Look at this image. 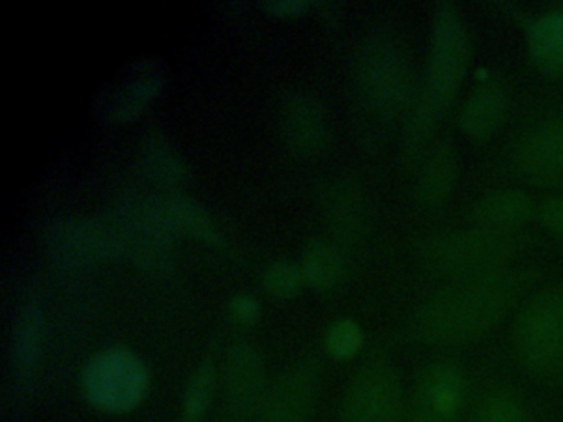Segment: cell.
<instances>
[{
    "mask_svg": "<svg viewBox=\"0 0 563 422\" xmlns=\"http://www.w3.org/2000/svg\"><path fill=\"white\" fill-rule=\"evenodd\" d=\"M533 269H504L454 279L411 313V342L430 348H461L489 335L532 286Z\"/></svg>",
    "mask_w": 563,
    "mask_h": 422,
    "instance_id": "cell-1",
    "label": "cell"
},
{
    "mask_svg": "<svg viewBox=\"0 0 563 422\" xmlns=\"http://www.w3.org/2000/svg\"><path fill=\"white\" fill-rule=\"evenodd\" d=\"M471 40L456 3L441 2L434 10L430 52L420 92L408 112L405 144L420 152L456 99L470 69Z\"/></svg>",
    "mask_w": 563,
    "mask_h": 422,
    "instance_id": "cell-2",
    "label": "cell"
},
{
    "mask_svg": "<svg viewBox=\"0 0 563 422\" xmlns=\"http://www.w3.org/2000/svg\"><path fill=\"white\" fill-rule=\"evenodd\" d=\"M510 348L527 376L552 385L563 378V284L543 287L517 310Z\"/></svg>",
    "mask_w": 563,
    "mask_h": 422,
    "instance_id": "cell-3",
    "label": "cell"
},
{
    "mask_svg": "<svg viewBox=\"0 0 563 422\" xmlns=\"http://www.w3.org/2000/svg\"><path fill=\"white\" fill-rule=\"evenodd\" d=\"M519 244L516 231L474 226L428 237L418 247V257L431 273L464 279L509 266Z\"/></svg>",
    "mask_w": 563,
    "mask_h": 422,
    "instance_id": "cell-4",
    "label": "cell"
},
{
    "mask_svg": "<svg viewBox=\"0 0 563 422\" xmlns=\"http://www.w3.org/2000/svg\"><path fill=\"white\" fill-rule=\"evenodd\" d=\"M355 81L365 108L382 121H394L413 106L411 63L390 35H374L362 45Z\"/></svg>",
    "mask_w": 563,
    "mask_h": 422,
    "instance_id": "cell-5",
    "label": "cell"
},
{
    "mask_svg": "<svg viewBox=\"0 0 563 422\" xmlns=\"http://www.w3.org/2000/svg\"><path fill=\"white\" fill-rule=\"evenodd\" d=\"M146 363L126 348L95 353L81 369V388L91 406L108 414L133 411L150 392Z\"/></svg>",
    "mask_w": 563,
    "mask_h": 422,
    "instance_id": "cell-6",
    "label": "cell"
},
{
    "mask_svg": "<svg viewBox=\"0 0 563 422\" xmlns=\"http://www.w3.org/2000/svg\"><path fill=\"white\" fill-rule=\"evenodd\" d=\"M407 389L397 366L384 356L368 359L342 395L341 422H407Z\"/></svg>",
    "mask_w": 563,
    "mask_h": 422,
    "instance_id": "cell-7",
    "label": "cell"
},
{
    "mask_svg": "<svg viewBox=\"0 0 563 422\" xmlns=\"http://www.w3.org/2000/svg\"><path fill=\"white\" fill-rule=\"evenodd\" d=\"M470 378L451 359L428 363L415 376L407 395V422H466Z\"/></svg>",
    "mask_w": 563,
    "mask_h": 422,
    "instance_id": "cell-8",
    "label": "cell"
},
{
    "mask_svg": "<svg viewBox=\"0 0 563 422\" xmlns=\"http://www.w3.org/2000/svg\"><path fill=\"white\" fill-rule=\"evenodd\" d=\"M227 406L236 422L260 415L266 392L265 365L258 349L249 342H236L229 349L223 368Z\"/></svg>",
    "mask_w": 563,
    "mask_h": 422,
    "instance_id": "cell-9",
    "label": "cell"
},
{
    "mask_svg": "<svg viewBox=\"0 0 563 422\" xmlns=\"http://www.w3.org/2000/svg\"><path fill=\"white\" fill-rule=\"evenodd\" d=\"M166 75L156 59L131 63L100 95L98 106L114 121L136 118L163 91Z\"/></svg>",
    "mask_w": 563,
    "mask_h": 422,
    "instance_id": "cell-10",
    "label": "cell"
},
{
    "mask_svg": "<svg viewBox=\"0 0 563 422\" xmlns=\"http://www.w3.org/2000/svg\"><path fill=\"white\" fill-rule=\"evenodd\" d=\"M318 392L316 368L308 363L292 366L266 392L260 422H311Z\"/></svg>",
    "mask_w": 563,
    "mask_h": 422,
    "instance_id": "cell-11",
    "label": "cell"
},
{
    "mask_svg": "<svg viewBox=\"0 0 563 422\" xmlns=\"http://www.w3.org/2000/svg\"><path fill=\"white\" fill-rule=\"evenodd\" d=\"M520 174L530 180L563 181V118L540 122L519 138L514 154Z\"/></svg>",
    "mask_w": 563,
    "mask_h": 422,
    "instance_id": "cell-12",
    "label": "cell"
},
{
    "mask_svg": "<svg viewBox=\"0 0 563 422\" xmlns=\"http://www.w3.org/2000/svg\"><path fill=\"white\" fill-rule=\"evenodd\" d=\"M283 131L292 151L311 155L325 141V119L318 99L308 92H291L283 104Z\"/></svg>",
    "mask_w": 563,
    "mask_h": 422,
    "instance_id": "cell-13",
    "label": "cell"
},
{
    "mask_svg": "<svg viewBox=\"0 0 563 422\" xmlns=\"http://www.w3.org/2000/svg\"><path fill=\"white\" fill-rule=\"evenodd\" d=\"M460 180V157L451 144L434 147L421 164L417 175L418 203L424 208H438L450 200Z\"/></svg>",
    "mask_w": 563,
    "mask_h": 422,
    "instance_id": "cell-14",
    "label": "cell"
},
{
    "mask_svg": "<svg viewBox=\"0 0 563 422\" xmlns=\"http://www.w3.org/2000/svg\"><path fill=\"white\" fill-rule=\"evenodd\" d=\"M466 422H536V414L519 389L493 382L473 395Z\"/></svg>",
    "mask_w": 563,
    "mask_h": 422,
    "instance_id": "cell-15",
    "label": "cell"
},
{
    "mask_svg": "<svg viewBox=\"0 0 563 422\" xmlns=\"http://www.w3.org/2000/svg\"><path fill=\"white\" fill-rule=\"evenodd\" d=\"M509 111V98L500 82L481 85L461 109L460 125L473 138H487L496 134Z\"/></svg>",
    "mask_w": 563,
    "mask_h": 422,
    "instance_id": "cell-16",
    "label": "cell"
},
{
    "mask_svg": "<svg viewBox=\"0 0 563 422\" xmlns=\"http://www.w3.org/2000/svg\"><path fill=\"white\" fill-rule=\"evenodd\" d=\"M537 214L532 198L520 190H497L486 195L473 208L477 226L490 230L516 231Z\"/></svg>",
    "mask_w": 563,
    "mask_h": 422,
    "instance_id": "cell-17",
    "label": "cell"
},
{
    "mask_svg": "<svg viewBox=\"0 0 563 422\" xmlns=\"http://www.w3.org/2000/svg\"><path fill=\"white\" fill-rule=\"evenodd\" d=\"M154 208L159 213L170 233L187 234L207 243H219V230L202 204L184 195H167L153 198Z\"/></svg>",
    "mask_w": 563,
    "mask_h": 422,
    "instance_id": "cell-18",
    "label": "cell"
},
{
    "mask_svg": "<svg viewBox=\"0 0 563 422\" xmlns=\"http://www.w3.org/2000/svg\"><path fill=\"white\" fill-rule=\"evenodd\" d=\"M329 223L339 234L355 240L368 224V210L364 195L351 181H335L325 197Z\"/></svg>",
    "mask_w": 563,
    "mask_h": 422,
    "instance_id": "cell-19",
    "label": "cell"
},
{
    "mask_svg": "<svg viewBox=\"0 0 563 422\" xmlns=\"http://www.w3.org/2000/svg\"><path fill=\"white\" fill-rule=\"evenodd\" d=\"M45 345V319L37 303H27L19 313L12 335V359L19 375L29 376L35 371Z\"/></svg>",
    "mask_w": 563,
    "mask_h": 422,
    "instance_id": "cell-20",
    "label": "cell"
},
{
    "mask_svg": "<svg viewBox=\"0 0 563 422\" xmlns=\"http://www.w3.org/2000/svg\"><path fill=\"white\" fill-rule=\"evenodd\" d=\"M533 62L543 71L563 73V7L540 13L529 30Z\"/></svg>",
    "mask_w": 563,
    "mask_h": 422,
    "instance_id": "cell-21",
    "label": "cell"
},
{
    "mask_svg": "<svg viewBox=\"0 0 563 422\" xmlns=\"http://www.w3.org/2000/svg\"><path fill=\"white\" fill-rule=\"evenodd\" d=\"M58 253L64 254L67 260L85 263L110 253L113 237L95 223H67L55 236Z\"/></svg>",
    "mask_w": 563,
    "mask_h": 422,
    "instance_id": "cell-22",
    "label": "cell"
},
{
    "mask_svg": "<svg viewBox=\"0 0 563 422\" xmlns=\"http://www.w3.org/2000/svg\"><path fill=\"white\" fill-rule=\"evenodd\" d=\"M301 269L306 282L314 289H332L341 280L342 263L338 247L328 240H312L302 251Z\"/></svg>",
    "mask_w": 563,
    "mask_h": 422,
    "instance_id": "cell-23",
    "label": "cell"
},
{
    "mask_svg": "<svg viewBox=\"0 0 563 422\" xmlns=\"http://www.w3.org/2000/svg\"><path fill=\"white\" fill-rule=\"evenodd\" d=\"M217 388V369L213 362L203 359L187 381L183 396L184 419L200 422L209 412Z\"/></svg>",
    "mask_w": 563,
    "mask_h": 422,
    "instance_id": "cell-24",
    "label": "cell"
},
{
    "mask_svg": "<svg viewBox=\"0 0 563 422\" xmlns=\"http://www.w3.org/2000/svg\"><path fill=\"white\" fill-rule=\"evenodd\" d=\"M143 160L146 165L147 175L157 184L173 187L186 177L183 160L177 157L170 144L161 141V138L147 145Z\"/></svg>",
    "mask_w": 563,
    "mask_h": 422,
    "instance_id": "cell-25",
    "label": "cell"
},
{
    "mask_svg": "<svg viewBox=\"0 0 563 422\" xmlns=\"http://www.w3.org/2000/svg\"><path fill=\"white\" fill-rule=\"evenodd\" d=\"M364 330L352 319L338 320L325 333V348L329 355L342 362L355 358L364 348Z\"/></svg>",
    "mask_w": 563,
    "mask_h": 422,
    "instance_id": "cell-26",
    "label": "cell"
},
{
    "mask_svg": "<svg viewBox=\"0 0 563 422\" xmlns=\"http://www.w3.org/2000/svg\"><path fill=\"white\" fill-rule=\"evenodd\" d=\"M306 282L301 266L291 260H276L266 267L262 286L275 299H291Z\"/></svg>",
    "mask_w": 563,
    "mask_h": 422,
    "instance_id": "cell-27",
    "label": "cell"
},
{
    "mask_svg": "<svg viewBox=\"0 0 563 422\" xmlns=\"http://www.w3.org/2000/svg\"><path fill=\"white\" fill-rule=\"evenodd\" d=\"M540 223L550 233L563 237V193L547 198L537 208Z\"/></svg>",
    "mask_w": 563,
    "mask_h": 422,
    "instance_id": "cell-28",
    "label": "cell"
},
{
    "mask_svg": "<svg viewBox=\"0 0 563 422\" xmlns=\"http://www.w3.org/2000/svg\"><path fill=\"white\" fill-rule=\"evenodd\" d=\"M230 312L236 322L253 323L262 313V307L252 293H239L230 300Z\"/></svg>",
    "mask_w": 563,
    "mask_h": 422,
    "instance_id": "cell-29",
    "label": "cell"
},
{
    "mask_svg": "<svg viewBox=\"0 0 563 422\" xmlns=\"http://www.w3.org/2000/svg\"><path fill=\"white\" fill-rule=\"evenodd\" d=\"M266 9L279 15H298L302 10L308 9V2L305 0H273L266 3Z\"/></svg>",
    "mask_w": 563,
    "mask_h": 422,
    "instance_id": "cell-30",
    "label": "cell"
}]
</instances>
